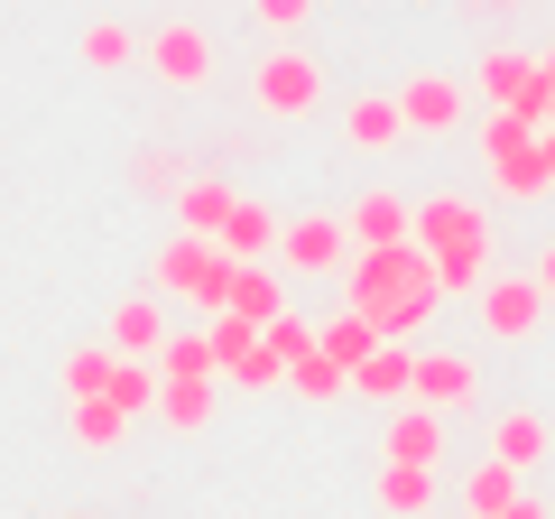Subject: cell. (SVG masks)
Returning a JSON list of instances; mask_svg holds the SVG:
<instances>
[{
	"mask_svg": "<svg viewBox=\"0 0 555 519\" xmlns=\"http://www.w3.org/2000/svg\"><path fill=\"white\" fill-rule=\"evenodd\" d=\"M408 380H416V353L389 334V343H371V362L352 371V390H361V400H408Z\"/></svg>",
	"mask_w": 555,
	"mask_h": 519,
	"instance_id": "e0dca14e",
	"label": "cell"
},
{
	"mask_svg": "<svg viewBox=\"0 0 555 519\" xmlns=\"http://www.w3.org/2000/svg\"><path fill=\"white\" fill-rule=\"evenodd\" d=\"M102 400H112L120 418H149V408H158V371H149V362H120V371H112V390H102Z\"/></svg>",
	"mask_w": 555,
	"mask_h": 519,
	"instance_id": "cb8c5ba5",
	"label": "cell"
},
{
	"mask_svg": "<svg viewBox=\"0 0 555 519\" xmlns=\"http://www.w3.org/2000/svg\"><path fill=\"white\" fill-rule=\"evenodd\" d=\"M204 343H214V371H232V362L259 343V325H241V316H204Z\"/></svg>",
	"mask_w": 555,
	"mask_h": 519,
	"instance_id": "f546056e",
	"label": "cell"
},
{
	"mask_svg": "<svg viewBox=\"0 0 555 519\" xmlns=\"http://www.w3.org/2000/svg\"><path fill=\"white\" fill-rule=\"evenodd\" d=\"M537 288H546V306H555V241H546V260H537Z\"/></svg>",
	"mask_w": 555,
	"mask_h": 519,
	"instance_id": "e575fe53",
	"label": "cell"
},
{
	"mask_svg": "<svg viewBox=\"0 0 555 519\" xmlns=\"http://www.w3.org/2000/svg\"><path fill=\"white\" fill-rule=\"evenodd\" d=\"M408 400H416V408H436V418H454V408L481 400V362H473V353H416Z\"/></svg>",
	"mask_w": 555,
	"mask_h": 519,
	"instance_id": "9c48e42d",
	"label": "cell"
},
{
	"mask_svg": "<svg viewBox=\"0 0 555 519\" xmlns=\"http://www.w3.org/2000/svg\"><path fill=\"white\" fill-rule=\"evenodd\" d=\"M222 251H232V260H269V251H278V214H269V204H250V195H232Z\"/></svg>",
	"mask_w": 555,
	"mask_h": 519,
	"instance_id": "ffe728a7",
	"label": "cell"
},
{
	"mask_svg": "<svg viewBox=\"0 0 555 519\" xmlns=\"http://www.w3.org/2000/svg\"><path fill=\"white\" fill-rule=\"evenodd\" d=\"M65 408H75V436L93 445V455H102V445H120V436H130V418H120L112 400H65Z\"/></svg>",
	"mask_w": 555,
	"mask_h": 519,
	"instance_id": "4316f807",
	"label": "cell"
},
{
	"mask_svg": "<svg viewBox=\"0 0 555 519\" xmlns=\"http://www.w3.org/2000/svg\"><path fill=\"white\" fill-rule=\"evenodd\" d=\"M473 298H481V334H491V343H528L537 325H546V288H537V269H528V279H481Z\"/></svg>",
	"mask_w": 555,
	"mask_h": 519,
	"instance_id": "52a82bcc",
	"label": "cell"
},
{
	"mask_svg": "<svg viewBox=\"0 0 555 519\" xmlns=\"http://www.w3.org/2000/svg\"><path fill=\"white\" fill-rule=\"evenodd\" d=\"M408 241L436 260V288H444V298H473V288L491 279V223H481L473 195H426Z\"/></svg>",
	"mask_w": 555,
	"mask_h": 519,
	"instance_id": "6da1fadb",
	"label": "cell"
},
{
	"mask_svg": "<svg viewBox=\"0 0 555 519\" xmlns=\"http://www.w3.org/2000/svg\"><path fill=\"white\" fill-rule=\"evenodd\" d=\"M112 371H120L112 343H83V353H65V400H102V390H112Z\"/></svg>",
	"mask_w": 555,
	"mask_h": 519,
	"instance_id": "7402d4cb",
	"label": "cell"
},
{
	"mask_svg": "<svg viewBox=\"0 0 555 519\" xmlns=\"http://www.w3.org/2000/svg\"><path fill=\"white\" fill-rule=\"evenodd\" d=\"M379 445H389V464H444V418L408 400V408L389 418V436H379Z\"/></svg>",
	"mask_w": 555,
	"mask_h": 519,
	"instance_id": "5bb4252c",
	"label": "cell"
},
{
	"mask_svg": "<svg viewBox=\"0 0 555 519\" xmlns=\"http://www.w3.org/2000/svg\"><path fill=\"white\" fill-rule=\"evenodd\" d=\"M481 93H491L500 112H518V121H537V130H546L555 75H546V56H528V47H491V56H481Z\"/></svg>",
	"mask_w": 555,
	"mask_h": 519,
	"instance_id": "277c9868",
	"label": "cell"
},
{
	"mask_svg": "<svg viewBox=\"0 0 555 519\" xmlns=\"http://www.w3.org/2000/svg\"><path fill=\"white\" fill-rule=\"evenodd\" d=\"M491 519H555V510H546V501H528V492H518L509 510H491Z\"/></svg>",
	"mask_w": 555,
	"mask_h": 519,
	"instance_id": "836d02e7",
	"label": "cell"
},
{
	"mask_svg": "<svg viewBox=\"0 0 555 519\" xmlns=\"http://www.w3.org/2000/svg\"><path fill=\"white\" fill-rule=\"evenodd\" d=\"M177 223L195 241H222V223H232V186H222V177H185L177 186Z\"/></svg>",
	"mask_w": 555,
	"mask_h": 519,
	"instance_id": "9a60e30c",
	"label": "cell"
},
{
	"mask_svg": "<svg viewBox=\"0 0 555 519\" xmlns=\"http://www.w3.org/2000/svg\"><path fill=\"white\" fill-rule=\"evenodd\" d=\"M509 501H518V473H509V464H473V473H463V510H473V519L509 510Z\"/></svg>",
	"mask_w": 555,
	"mask_h": 519,
	"instance_id": "603a6c76",
	"label": "cell"
},
{
	"mask_svg": "<svg viewBox=\"0 0 555 519\" xmlns=\"http://www.w3.org/2000/svg\"><path fill=\"white\" fill-rule=\"evenodd\" d=\"M158 418L177 427V436H204V418H214V380H158Z\"/></svg>",
	"mask_w": 555,
	"mask_h": 519,
	"instance_id": "44dd1931",
	"label": "cell"
},
{
	"mask_svg": "<svg viewBox=\"0 0 555 519\" xmlns=\"http://www.w3.org/2000/svg\"><path fill=\"white\" fill-rule=\"evenodd\" d=\"M481 167H491V195H509V204L555 195L546 149H537V121H518V112H491V130H481Z\"/></svg>",
	"mask_w": 555,
	"mask_h": 519,
	"instance_id": "7a4b0ae2",
	"label": "cell"
},
{
	"mask_svg": "<svg viewBox=\"0 0 555 519\" xmlns=\"http://www.w3.org/2000/svg\"><path fill=\"white\" fill-rule=\"evenodd\" d=\"M343 140L371 149V159H379V149H398V140H408V121H398V93H352V102H343Z\"/></svg>",
	"mask_w": 555,
	"mask_h": 519,
	"instance_id": "4fadbf2b",
	"label": "cell"
},
{
	"mask_svg": "<svg viewBox=\"0 0 555 519\" xmlns=\"http://www.w3.org/2000/svg\"><path fill=\"white\" fill-rule=\"evenodd\" d=\"M83 65H139V38L120 20H93L83 28Z\"/></svg>",
	"mask_w": 555,
	"mask_h": 519,
	"instance_id": "f1b7e54d",
	"label": "cell"
},
{
	"mask_svg": "<svg viewBox=\"0 0 555 519\" xmlns=\"http://www.w3.org/2000/svg\"><path fill=\"white\" fill-rule=\"evenodd\" d=\"M158 380H222V371H214V343H204V334H167Z\"/></svg>",
	"mask_w": 555,
	"mask_h": 519,
	"instance_id": "d4e9b609",
	"label": "cell"
},
{
	"mask_svg": "<svg viewBox=\"0 0 555 519\" xmlns=\"http://www.w3.org/2000/svg\"><path fill=\"white\" fill-rule=\"evenodd\" d=\"M112 353L120 362H158L167 353V298H120L112 306Z\"/></svg>",
	"mask_w": 555,
	"mask_h": 519,
	"instance_id": "8fae6325",
	"label": "cell"
},
{
	"mask_svg": "<svg viewBox=\"0 0 555 519\" xmlns=\"http://www.w3.org/2000/svg\"><path fill=\"white\" fill-rule=\"evenodd\" d=\"M371 343H389V334H379L371 316H352V306H343L334 325H315V353H324V362H343V371H361V362H371Z\"/></svg>",
	"mask_w": 555,
	"mask_h": 519,
	"instance_id": "d6986e66",
	"label": "cell"
},
{
	"mask_svg": "<svg viewBox=\"0 0 555 519\" xmlns=\"http://www.w3.org/2000/svg\"><path fill=\"white\" fill-rule=\"evenodd\" d=\"M250 102H259V121H306L324 102V65L306 47H269L259 75H250Z\"/></svg>",
	"mask_w": 555,
	"mask_h": 519,
	"instance_id": "3957f363",
	"label": "cell"
},
{
	"mask_svg": "<svg viewBox=\"0 0 555 519\" xmlns=\"http://www.w3.org/2000/svg\"><path fill=\"white\" fill-rule=\"evenodd\" d=\"M139 186H149V195H177L185 177H177V159H158V149H149V159H139Z\"/></svg>",
	"mask_w": 555,
	"mask_h": 519,
	"instance_id": "d6a6232c",
	"label": "cell"
},
{
	"mask_svg": "<svg viewBox=\"0 0 555 519\" xmlns=\"http://www.w3.org/2000/svg\"><path fill=\"white\" fill-rule=\"evenodd\" d=\"M537 149H546V177H555V130H537Z\"/></svg>",
	"mask_w": 555,
	"mask_h": 519,
	"instance_id": "d590c367",
	"label": "cell"
},
{
	"mask_svg": "<svg viewBox=\"0 0 555 519\" xmlns=\"http://www.w3.org/2000/svg\"><path fill=\"white\" fill-rule=\"evenodd\" d=\"M259 343H269V353H278V362H306V353H315V325H306V316H297V306H278V316H269V325H259Z\"/></svg>",
	"mask_w": 555,
	"mask_h": 519,
	"instance_id": "83f0119b",
	"label": "cell"
},
{
	"mask_svg": "<svg viewBox=\"0 0 555 519\" xmlns=\"http://www.w3.org/2000/svg\"><path fill=\"white\" fill-rule=\"evenodd\" d=\"M463 112H473V102H463L454 75H408V84H398V121H408L416 140H454Z\"/></svg>",
	"mask_w": 555,
	"mask_h": 519,
	"instance_id": "ba28073f",
	"label": "cell"
},
{
	"mask_svg": "<svg viewBox=\"0 0 555 519\" xmlns=\"http://www.w3.org/2000/svg\"><path fill=\"white\" fill-rule=\"evenodd\" d=\"M222 380H232V390H278V380H287V362H278L269 343H250V353H241V362H232Z\"/></svg>",
	"mask_w": 555,
	"mask_h": 519,
	"instance_id": "4dcf8cb0",
	"label": "cell"
},
{
	"mask_svg": "<svg viewBox=\"0 0 555 519\" xmlns=\"http://www.w3.org/2000/svg\"><path fill=\"white\" fill-rule=\"evenodd\" d=\"M343 232H352L361 251H389V241H408V232H416V204H408V195H389V186H371V195L343 214Z\"/></svg>",
	"mask_w": 555,
	"mask_h": 519,
	"instance_id": "30bf717a",
	"label": "cell"
},
{
	"mask_svg": "<svg viewBox=\"0 0 555 519\" xmlns=\"http://www.w3.org/2000/svg\"><path fill=\"white\" fill-rule=\"evenodd\" d=\"M278 306H287V288H278L269 269H259V260H241V269H232V298H222V316H241V325H269Z\"/></svg>",
	"mask_w": 555,
	"mask_h": 519,
	"instance_id": "ac0fdd59",
	"label": "cell"
},
{
	"mask_svg": "<svg viewBox=\"0 0 555 519\" xmlns=\"http://www.w3.org/2000/svg\"><path fill=\"white\" fill-rule=\"evenodd\" d=\"M139 65L158 84H177V93H195V84H214V38H204L195 20H167V28L139 38Z\"/></svg>",
	"mask_w": 555,
	"mask_h": 519,
	"instance_id": "8992f818",
	"label": "cell"
},
{
	"mask_svg": "<svg viewBox=\"0 0 555 519\" xmlns=\"http://www.w3.org/2000/svg\"><path fill=\"white\" fill-rule=\"evenodd\" d=\"M287 380H297V400H343V390H352V371H343V362H324V353H306V362H287Z\"/></svg>",
	"mask_w": 555,
	"mask_h": 519,
	"instance_id": "484cf974",
	"label": "cell"
},
{
	"mask_svg": "<svg viewBox=\"0 0 555 519\" xmlns=\"http://www.w3.org/2000/svg\"><path fill=\"white\" fill-rule=\"evenodd\" d=\"M343 260H352L343 214H297V223H278V269H297V279H343Z\"/></svg>",
	"mask_w": 555,
	"mask_h": 519,
	"instance_id": "5b68a950",
	"label": "cell"
},
{
	"mask_svg": "<svg viewBox=\"0 0 555 519\" xmlns=\"http://www.w3.org/2000/svg\"><path fill=\"white\" fill-rule=\"evenodd\" d=\"M259 10V28H269V38H297L306 20H315V0H250Z\"/></svg>",
	"mask_w": 555,
	"mask_h": 519,
	"instance_id": "1f68e13d",
	"label": "cell"
},
{
	"mask_svg": "<svg viewBox=\"0 0 555 519\" xmlns=\"http://www.w3.org/2000/svg\"><path fill=\"white\" fill-rule=\"evenodd\" d=\"M546 455H555V436H546V418H537V408H500V418H491V464L537 473Z\"/></svg>",
	"mask_w": 555,
	"mask_h": 519,
	"instance_id": "7c38bea8",
	"label": "cell"
},
{
	"mask_svg": "<svg viewBox=\"0 0 555 519\" xmlns=\"http://www.w3.org/2000/svg\"><path fill=\"white\" fill-rule=\"evenodd\" d=\"M379 510L389 519H426L436 510V464H379Z\"/></svg>",
	"mask_w": 555,
	"mask_h": 519,
	"instance_id": "2e32d148",
	"label": "cell"
}]
</instances>
